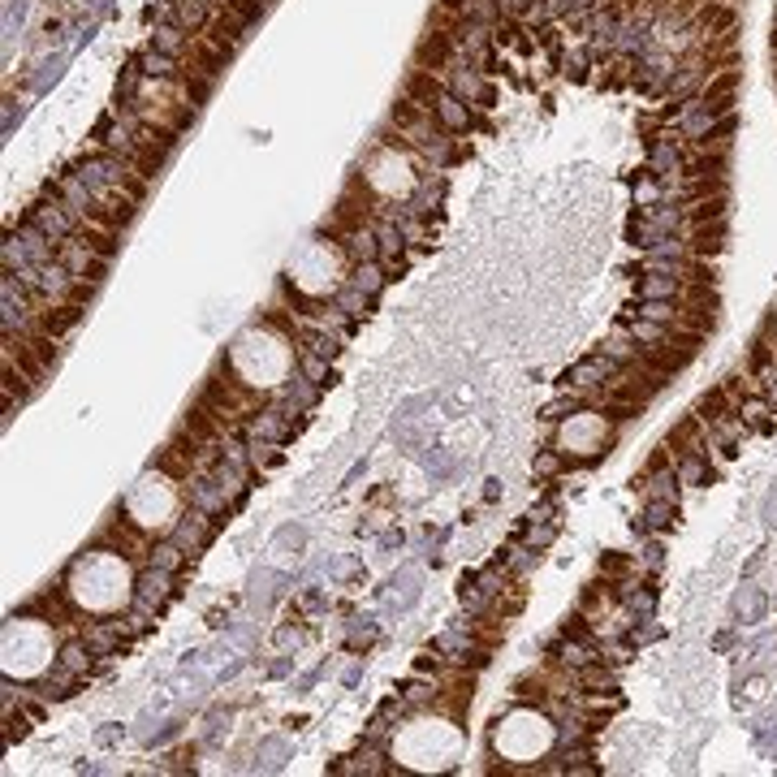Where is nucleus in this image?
<instances>
[{"label":"nucleus","mask_w":777,"mask_h":777,"mask_svg":"<svg viewBox=\"0 0 777 777\" xmlns=\"http://www.w3.org/2000/svg\"><path fill=\"white\" fill-rule=\"evenodd\" d=\"M31 713H18V717H14V713H9V717H5V735H9V743H18V738H26V730H31Z\"/></svg>","instance_id":"nucleus-43"},{"label":"nucleus","mask_w":777,"mask_h":777,"mask_svg":"<svg viewBox=\"0 0 777 777\" xmlns=\"http://www.w3.org/2000/svg\"><path fill=\"white\" fill-rule=\"evenodd\" d=\"M315 398H320V385H311L303 371H298V376H290V385H281V407L290 410V415H303V410H311V407H315Z\"/></svg>","instance_id":"nucleus-19"},{"label":"nucleus","mask_w":777,"mask_h":777,"mask_svg":"<svg viewBox=\"0 0 777 777\" xmlns=\"http://www.w3.org/2000/svg\"><path fill=\"white\" fill-rule=\"evenodd\" d=\"M738 82H743V70H738V65H730V70H717V74L704 82L699 99H730V96H738Z\"/></svg>","instance_id":"nucleus-32"},{"label":"nucleus","mask_w":777,"mask_h":777,"mask_svg":"<svg viewBox=\"0 0 777 777\" xmlns=\"http://www.w3.org/2000/svg\"><path fill=\"white\" fill-rule=\"evenodd\" d=\"M466 0H441V9H454V14H463Z\"/></svg>","instance_id":"nucleus-47"},{"label":"nucleus","mask_w":777,"mask_h":777,"mask_svg":"<svg viewBox=\"0 0 777 777\" xmlns=\"http://www.w3.org/2000/svg\"><path fill=\"white\" fill-rule=\"evenodd\" d=\"M730 410H735V398H730V393L717 385V388H708V393L699 398L691 415H696V419H704V424H717L721 415H730Z\"/></svg>","instance_id":"nucleus-31"},{"label":"nucleus","mask_w":777,"mask_h":777,"mask_svg":"<svg viewBox=\"0 0 777 777\" xmlns=\"http://www.w3.org/2000/svg\"><path fill=\"white\" fill-rule=\"evenodd\" d=\"M169 596H173V575H169V570H155V566H143L138 579H135V609L138 613L155 618Z\"/></svg>","instance_id":"nucleus-3"},{"label":"nucleus","mask_w":777,"mask_h":777,"mask_svg":"<svg viewBox=\"0 0 777 777\" xmlns=\"http://www.w3.org/2000/svg\"><path fill=\"white\" fill-rule=\"evenodd\" d=\"M415 669H419V674H441V669H445V657L432 648V652H424V657L415 660Z\"/></svg>","instance_id":"nucleus-44"},{"label":"nucleus","mask_w":777,"mask_h":777,"mask_svg":"<svg viewBox=\"0 0 777 777\" xmlns=\"http://www.w3.org/2000/svg\"><path fill=\"white\" fill-rule=\"evenodd\" d=\"M674 523H679V501H648L643 519H635L640 531H669Z\"/></svg>","instance_id":"nucleus-30"},{"label":"nucleus","mask_w":777,"mask_h":777,"mask_svg":"<svg viewBox=\"0 0 777 777\" xmlns=\"http://www.w3.org/2000/svg\"><path fill=\"white\" fill-rule=\"evenodd\" d=\"M674 471H679V484H691V488L717 480V471L708 466V454H679V458H674Z\"/></svg>","instance_id":"nucleus-20"},{"label":"nucleus","mask_w":777,"mask_h":777,"mask_svg":"<svg viewBox=\"0 0 777 777\" xmlns=\"http://www.w3.org/2000/svg\"><path fill=\"white\" fill-rule=\"evenodd\" d=\"M82 640H87V648H91L96 660H99V657H113L117 648L126 643V635H121V626H117V618H113V622H87V626H82Z\"/></svg>","instance_id":"nucleus-15"},{"label":"nucleus","mask_w":777,"mask_h":777,"mask_svg":"<svg viewBox=\"0 0 777 777\" xmlns=\"http://www.w3.org/2000/svg\"><path fill=\"white\" fill-rule=\"evenodd\" d=\"M441 199H445V182H441V177H424V182L415 186V194L407 199V212L427 220V216L441 208Z\"/></svg>","instance_id":"nucleus-18"},{"label":"nucleus","mask_w":777,"mask_h":777,"mask_svg":"<svg viewBox=\"0 0 777 777\" xmlns=\"http://www.w3.org/2000/svg\"><path fill=\"white\" fill-rule=\"evenodd\" d=\"M622 371V363H613L609 354H587L583 363H575V368L566 371V388H604L613 376Z\"/></svg>","instance_id":"nucleus-7"},{"label":"nucleus","mask_w":777,"mask_h":777,"mask_svg":"<svg viewBox=\"0 0 777 777\" xmlns=\"http://www.w3.org/2000/svg\"><path fill=\"white\" fill-rule=\"evenodd\" d=\"M575 682H579L583 696H613L618 691V679L604 660H587L583 669H575Z\"/></svg>","instance_id":"nucleus-16"},{"label":"nucleus","mask_w":777,"mask_h":777,"mask_svg":"<svg viewBox=\"0 0 777 777\" xmlns=\"http://www.w3.org/2000/svg\"><path fill=\"white\" fill-rule=\"evenodd\" d=\"M635 203H640V212L643 208H657V203H665V182H660V177H640V182H635Z\"/></svg>","instance_id":"nucleus-38"},{"label":"nucleus","mask_w":777,"mask_h":777,"mask_svg":"<svg viewBox=\"0 0 777 777\" xmlns=\"http://www.w3.org/2000/svg\"><path fill=\"white\" fill-rule=\"evenodd\" d=\"M82 303H52V307L43 311V332H52V337H65L70 329H78V320H82Z\"/></svg>","instance_id":"nucleus-26"},{"label":"nucleus","mask_w":777,"mask_h":777,"mask_svg":"<svg viewBox=\"0 0 777 777\" xmlns=\"http://www.w3.org/2000/svg\"><path fill=\"white\" fill-rule=\"evenodd\" d=\"M773 26H777V18H773Z\"/></svg>","instance_id":"nucleus-49"},{"label":"nucleus","mask_w":777,"mask_h":777,"mask_svg":"<svg viewBox=\"0 0 777 777\" xmlns=\"http://www.w3.org/2000/svg\"><path fill=\"white\" fill-rule=\"evenodd\" d=\"M682 307L674 298H640V320H652V324H679Z\"/></svg>","instance_id":"nucleus-33"},{"label":"nucleus","mask_w":777,"mask_h":777,"mask_svg":"<svg viewBox=\"0 0 777 777\" xmlns=\"http://www.w3.org/2000/svg\"><path fill=\"white\" fill-rule=\"evenodd\" d=\"M212 14H216V5H208V0H177L173 22L182 31H191V35H203L208 22H212Z\"/></svg>","instance_id":"nucleus-21"},{"label":"nucleus","mask_w":777,"mask_h":777,"mask_svg":"<svg viewBox=\"0 0 777 777\" xmlns=\"http://www.w3.org/2000/svg\"><path fill=\"white\" fill-rule=\"evenodd\" d=\"M332 303H337V307L346 311L350 320H359V315H368V307H371V298L363 290H354V286H342V290H337V298H332Z\"/></svg>","instance_id":"nucleus-37"},{"label":"nucleus","mask_w":777,"mask_h":777,"mask_svg":"<svg viewBox=\"0 0 777 777\" xmlns=\"http://www.w3.org/2000/svg\"><path fill=\"white\" fill-rule=\"evenodd\" d=\"M463 18L466 22H484V26H497L505 14H501V5H497V0H466Z\"/></svg>","instance_id":"nucleus-35"},{"label":"nucleus","mask_w":777,"mask_h":777,"mask_svg":"<svg viewBox=\"0 0 777 777\" xmlns=\"http://www.w3.org/2000/svg\"><path fill=\"white\" fill-rule=\"evenodd\" d=\"M247 441H251V436H247ZM276 458H281V454H276L272 441H251V471H268Z\"/></svg>","instance_id":"nucleus-42"},{"label":"nucleus","mask_w":777,"mask_h":777,"mask_svg":"<svg viewBox=\"0 0 777 777\" xmlns=\"http://www.w3.org/2000/svg\"><path fill=\"white\" fill-rule=\"evenodd\" d=\"M57 259L65 264V268L74 272V276H82V281H104V268H108V259L104 255H96L82 238H70V242H61L57 247Z\"/></svg>","instance_id":"nucleus-6"},{"label":"nucleus","mask_w":777,"mask_h":777,"mask_svg":"<svg viewBox=\"0 0 777 777\" xmlns=\"http://www.w3.org/2000/svg\"><path fill=\"white\" fill-rule=\"evenodd\" d=\"M687 251L691 259H717L726 251V220L721 225H687Z\"/></svg>","instance_id":"nucleus-9"},{"label":"nucleus","mask_w":777,"mask_h":777,"mask_svg":"<svg viewBox=\"0 0 777 777\" xmlns=\"http://www.w3.org/2000/svg\"><path fill=\"white\" fill-rule=\"evenodd\" d=\"M497 5H501L505 18H519V22H523L527 14H531V5H536V0H497Z\"/></svg>","instance_id":"nucleus-45"},{"label":"nucleus","mask_w":777,"mask_h":777,"mask_svg":"<svg viewBox=\"0 0 777 777\" xmlns=\"http://www.w3.org/2000/svg\"><path fill=\"white\" fill-rule=\"evenodd\" d=\"M735 410H738V419L752 427L756 436H769V432H777V410H773V402H769L764 393H747V398H743Z\"/></svg>","instance_id":"nucleus-10"},{"label":"nucleus","mask_w":777,"mask_h":777,"mask_svg":"<svg viewBox=\"0 0 777 777\" xmlns=\"http://www.w3.org/2000/svg\"><path fill=\"white\" fill-rule=\"evenodd\" d=\"M445 91L449 96H458L463 104H471V108H492V99H497V91H492V82H488L475 65H466L463 57L454 61L445 70Z\"/></svg>","instance_id":"nucleus-2"},{"label":"nucleus","mask_w":777,"mask_h":777,"mask_svg":"<svg viewBox=\"0 0 777 777\" xmlns=\"http://www.w3.org/2000/svg\"><path fill=\"white\" fill-rule=\"evenodd\" d=\"M631 570H635V562H631L626 553H604V557H601V575H604V579H626Z\"/></svg>","instance_id":"nucleus-40"},{"label":"nucleus","mask_w":777,"mask_h":777,"mask_svg":"<svg viewBox=\"0 0 777 777\" xmlns=\"http://www.w3.org/2000/svg\"><path fill=\"white\" fill-rule=\"evenodd\" d=\"M635 294H640V298H674V303H679L682 281L679 276H665V272H640Z\"/></svg>","instance_id":"nucleus-27"},{"label":"nucleus","mask_w":777,"mask_h":777,"mask_svg":"<svg viewBox=\"0 0 777 777\" xmlns=\"http://www.w3.org/2000/svg\"><path fill=\"white\" fill-rule=\"evenodd\" d=\"M432 113H436V126H441L445 135H466V130L475 126V113H471V104H463V99L449 96V91L436 99V108H432Z\"/></svg>","instance_id":"nucleus-12"},{"label":"nucleus","mask_w":777,"mask_h":777,"mask_svg":"<svg viewBox=\"0 0 777 777\" xmlns=\"http://www.w3.org/2000/svg\"><path fill=\"white\" fill-rule=\"evenodd\" d=\"M78 679H82V674L65 669V665L57 660V669H48V674L39 679V696L48 699V704H52V699H70L74 696V687H78Z\"/></svg>","instance_id":"nucleus-24"},{"label":"nucleus","mask_w":777,"mask_h":777,"mask_svg":"<svg viewBox=\"0 0 777 777\" xmlns=\"http://www.w3.org/2000/svg\"><path fill=\"white\" fill-rule=\"evenodd\" d=\"M26 220H35L39 229L48 233V238H52L57 247H61V242H70V238L78 233V216L70 212V203H65V199H61L52 186H48V194H43L39 203H31Z\"/></svg>","instance_id":"nucleus-1"},{"label":"nucleus","mask_w":777,"mask_h":777,"mask_svg":"<svg viewBox=\"0 0 777 777\" xmlns=\"http://www.w3.org/2000/svg\"><path fill=\"white\" fill-rule=\"evenodd\" d=\"M640 484H643V492H648V501H679V471H674V466L648 471Z\"/></svg>","instance_id":"nucleus-28"},{"label":"nucleus","mask_w":777,"mask_h":777,"mask_svg":"<svg viewBox=\"0 0 777 777\" xmlns=\"http://www.w3.org/2000/svg\"><path fill=\"white\" fill-rule=\"evenodd\" d=\"M704 5H721V0H704Z\"/></svg>","instance_id":"nucleus-48"},{"label":"nucleus","mask_w":777,"mask_h":777,"mask_svg":"<svg viewBox=\"0 0 777 777\" xmlns=\"http://www.w3.org/2000/svg\"><path fill=\"white\" fill-rule=\"evenodd\" d=\"M531 471H536L540 480H553V475H562V471H566V463H562V454L544 449V454H536V463H531Z\"/></svg>","instance_id":"nucleus-41"},{"label":"nucleus","mask_w":777,"mask_h":777,"mask_svg":"<svg viewBox=\"0 0 777 777\" xmlns=\"http://www.w3.org/2000/svg\"><path fill=\"white\" fill-rule=\"evenodd\" d=\"M186 562H191V553H186V548H182L173 536H169V540L147 544V566H155V570H169V575H177Z\"/></svg>","instance_id":"nucleus-22"},{"label":"nucleus","mask_w":777,"mask_h":777,"mask_svg":"<svg viewBox=\"0 0 777 777\" xmlns=\"http://www.w3.org/2000/svg\"><path fill=\"white\" fill-rule=\"evenodd\" d=\"M687 225H721L730 216V194H704V199H687L682 203Z\"/></svg>","instance_id":"nucleus-13"},{"label":"nucleus","mask_w":777,"mask_h":777,"mask_svg":"<svg viewBox=\"0 0 777 777\" xmlns=\"http://www.w3.org/2000/svg\"><path fill=\"white\" fill-rule=\"evenodd\" d=\"M579 410H587V407H583V393H579V388H566L562 398H553V402H548L540 415L548 419V424H562V419L579 415Z\"/></svg>","instance_id":"nucleus-34"},{"label":"nucleus","mask_w":777,"mask_h":777,"mask_svg":"<svg viewBox=\"0 0 777 777\" xmlns=\"http://www.w3.org/2000/svg\"><path fill=\"white\" fill-rule=\"evenodd\" d=\"M9 229H14V225H9ZM14 233L22 238V247H26V255H31V264H52V259H57V242L39 229L35 220H22Z\"/></svg>","instance_id":"nucleus-17"},{"label":"nucleus","mask_w":777,"mask_h":777,"mask_svg":"<svg viewBox=\"0 0 777 777\" xmlns=\"http://www.w3.org/2000/svg\"><path fill=\"white\" fill-rule=\"evenodd\" d=\"M454 61H458V43H454V35H445V31H432V26H427V35L415 43V65L445 78V70L454 65Z\"/></svg>","instance_id":"nucleus-5"},{"label":"nucleus","mask_w":777,"mask_h":777,"mask_svg":"<svg viewBox=\"0 0 777 777\" xmlns=\"http://www.w3.org/2000/svg\"><path fill=\"white\" fill-rule=\"evenodd\" d=\"M337 773H393L385 764V752H380V743H363L354 756H350V764H337Z\"/></svg>","instance_id":"nucleus-23"},{"label":"nucleus","mask_w":777,"mask_h":777,"mask_svg":"<svg viewBox=\"0 0 777 777\" xmlns=\"http://www.w3.org/2000/svg\"><path fill=\"white\" fill-rule=\"evenodd\" d=\"M601 354H609L613 363H622V368H626L631 359H640V342H635V337H609V342L601 346Z\"/></svg>","instance_id":"nucleus-39"},{"label":"nucleus","mask_w":777,"mask_h":777,"mask_svg":"<svg viewBox=\"0 0 777 777\" xmlns=\"http://www.w3.org/2000/svg\"><path fill=\"white\" fill-rule=\"evenodd\" d=\"M329 363H332V359H324V354H311V350H298V371L307 376L311 385H324V380H329Z\"/></svg>","instance_id":"nucleus-36"},{"label":"nucleus","mask_w":777,"mask_h":777,"mask_svg":"<svg viewBox=\"0 0 777 777\" xmlns=\"http://www.w3.org/2000/svg\"><path fill=\"white\" fill-rule=\"evenodd\" d=\"M385 281H388V272H385L380 259H359L354 272H350V286H354V290H363L368 298H376V294L385 290Z\"/></svg>","instance_id":"nucleus-25"},{"label":"nucleus","mask_w":777,"mask_h":777,"mask_svg":"<svg viewBox=\"0 0 777 777\" xmlns=\"http://www.w3.org/2000/svg\"><path fill=\"white\" fill-rule=\"evenodd\" d=\"M402 96L415 99V104H424V108H436V99L445 96V78L415 65V70L407 74V87H402Z\"/></svg>","instance_id":"nucleus-11"},{"label":"nucleus","mask_w":777,"mask_h":777,"mask_svg":"<svg viewBox=\"0 0 777 777\" xmlns=\"http://www.w3.org/2000/svg\"><path fill=\"white\" fill-rule=\"evenodd\" d=\"M57 657H61V665H65V669H74V674H91V665H96V652L87 648L82 635H70V640L61 643Z\"/></svg>","instance_id":"nucleus-29"},{"label":"nucleus","mask_w":777,"mask_h":777,"mask_svg":"<svg viewBox=\"0 0 777 777\" xmlns=\"http://www.w3.org/2000/svg\"><path fill=\"white\" fill-rule=\"evenodd\" d=\"M660 562H665V548L652 540L648 548H643V566H648V570H660Z\"/></svg>","instance_id":"nucleus-46"},{"label":"nucleus","mask_w":777,"mask_h":777,"mask_svg":"<svg viewBox=\"0 0 777 777\" xmlns=\"http://www.w3.org/2000/svg\"><path fill=\"white\" fill-rule=\"evenodd\" d=\"M152 48H160V52H169V57H177V61H186L191 57V48H194V35L191 31H182L177 22H155Z\"/></svg>","instance_id":"nucleus-14"},{"label":"nucleus","mask_w":777,"mask_h":777,"mask_svg":"<svg viewBox=\"0 0 777 777\" xmlns=\"http://www.w3.org/2000/svg\"><path fill=\"white\" fill-rule=\"evenodd\" d=\"M242 432H247L251 441H272V445H281V441H290L294 415L286 407L251 410V415H247V424H242Z\"/></svg>","instance_id":"nucleus-4"},{"label":"nucleus","mask_w":777,"mask_h":777,"mask_svg":"<svg viewBox=\"0 0 777 777\" xmlns=\"http://www.w3.org/2000/svg\"><path fill=\"white\" fill-rule=\"evenodd\" d=\"M212 514H203V510H186V514H182V519H177V527H173V540L182 544V548H186V553H199V548H203V544L212 540Z\"/></svg>","instance_id":"nucleus-8"}]
</instances>
